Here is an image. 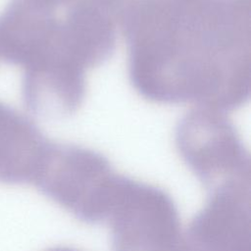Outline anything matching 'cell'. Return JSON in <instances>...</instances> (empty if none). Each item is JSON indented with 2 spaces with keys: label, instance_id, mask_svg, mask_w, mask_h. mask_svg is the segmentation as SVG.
Returning <instances> with one entry per match:
<instances>
[{
  "label": "cell",
  "instance_id": "6da1fadb",
  "mask_svg": "<svg viewBox=\"0 0 251 251\" xmlns=\"http://www.w3.org/2000/svg\"><path fill=\"white\" fill-rule=\"evenodd\" d=\"M44 162V144L37 128L0 101V182L29 180L40 174Z\"/></svg>",
  "mask_w": 251,
  "mask_h": 251
}]
</instances>
